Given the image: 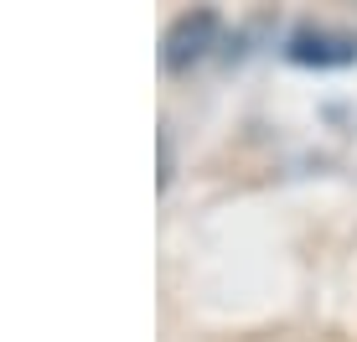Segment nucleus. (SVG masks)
<instances>
[{
    "label": "nucleus",
    "mask_w": 357,
    "mask_h": 342,
    "mask_svg": "<svg viewBox=\"0 0 357 342\" xmlns=\"http://www.w3.org/2000/svg\"><path fill=\"white\" fill-rule=\"evenodd\" d=\"M218 47V10H187L176 16L161 36V68L166 73H187L192 63H202L207 52Z\"/></svg>",
    "instance_id": "obj_1"
},
{
    "label": "nucleus",
    "mask_w": 357,
    "mask_h": 342,
    "mask_svg": "<svg viewBox=\"0 0 357 342\" xmlns=\"http://www.w3.org/2000/svg\"><path fill=\"white\" fill-rule=\"evenodd\" d=\"M285 57L301 68H347V63H357V36L331 31V27H301L285 42Z\"/></svg>",
    "instance_id": "obj_2"
}]
</instances>
